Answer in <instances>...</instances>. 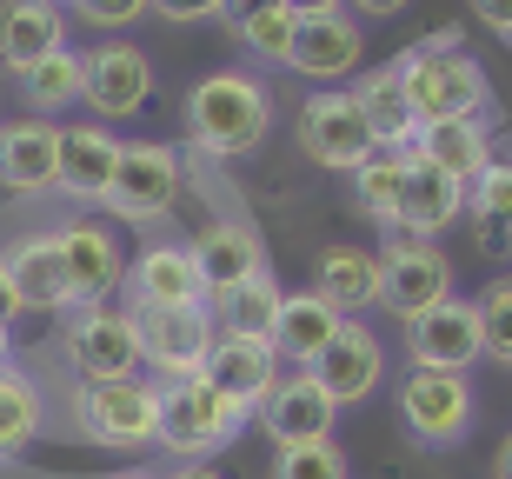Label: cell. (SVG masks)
<instances>
[{
	"instance_id": "1",
	"label": "cell",
	"mask_w": 512,
	"mask_h": 479,
	"mask_svg": "<svg viewBox=\"0 0 512 479\" xmlns=\"http://www.w3.org/2000/svg\"><path fill=\"white\" fill-rule=\"evenodd\" d=\"M187 134L207 160H240V154H260L266 134H273V100L253 74H207L193 80L187 94Z\"/></svg>"
},
{
	"instance_id": "2",
	"label": "cell",
	"mask_w": 512,
	"mask_h": 479,
	"mask_svg": "<svg viewBox=\"0 0 512 479\" xmlns=\"http://www.w3.org/2000/svg\"><path fill=\"white\" fill-rule=\"evenodd\" d=\"M247 406H233L227 393L213 380H173L160 386V440L153 446H167L180 466H207V453H220L227 440H240L247 433Z\"/></svg>"
},
{
	"instance_id": "3",
	"label": "cell",
	"mask_w": 512,
	"mask_h": 479,
	"mask_svg": "<svg viewBox=\"0 0 512 479\" xmlns=\"http://www.w3.org/2000/svg\"><path fill=\"white\" fill-rule=\"evenodd\" d=\"M399 87H406V107L419 120H479L493 114V80L466 47L459 54H426V47H406L393 60Z\"/></svg>"
},
{
	"instance_id": "4",
	"label": "cell",
	"mask_w": 512,
	"mask_h": 479,
	"mask_svg": "<svg viewBox=\"0 0 512 479\" xmlns=\"http://www.w3.org/2000/svg\"><path fill=\"white\" fill-rule=\"evenodd\" d=\"M67 413H74L80 440L114 446V453H140L160 440V386L153 380H80Z\"/></svg>"
},
{
	"instance_id": "5",
	"label": "cell",
	"mask_w": 512,
	"mask_h": 479,
	"mask_svg": "<svg viewBox=\"0 0 512 479\" xmlns=\"http://www.w3.org/2000/svg\"><path fill=\"white\" fill-rule=\"evenodd\" d=\"M293 134H300V154L326 173H360L366 160L380 154V147H373V120H366V107L353 100V87H313V94L300 100Z\"/></svg>"
},
{
	"instance_id": "6",
	"label": "cell",
	"mask_w": 512,
	"mask_h": 479,
	"mask_svg": "<svg viewBox=\"0 0 512 479\" xmlns=\"http://www.w3.org/2000/svg\"><path fill=\"white\" fill-rule=\"evenodd\" d=\"M393 406H399V426H406L419 446H459L479 420L473 380H466V373H426V366H413V373L399 380Z\"/></svg>"
},
{
	"instance_id": "7",
	"label": "cell",
	"mask_w": 512,
	"mask_h": 479,
	"mask_svg": "<svg viewBox=\"0 0 512 479\" xmlns=\"http://www.w3.org/2000/svg\"><path fill=\"white\" fill-rule=\"evenodd\" d=\"M120 293H127L120 307H133V313H207L213 307L207 280H200V260L180 240H153V247L133 253Z\"/></svg>"
},
{
	"instance_id": "8",
	"label": "cell",
	"mask_w": 512,
	"mask_h": 479,
	"mask_svg": "<svg viewBox=\"0 0 512 479\" xmlns=\"http://www.w3.org/2000/svg\"><path fill=\"white\" fill-rule=\"evenodd\" d=\"M180 173H187L180 147H167V140H127V147H120V167H114V193H107L114 220L153 227V220L180 200Z\"/></svg>"
},
{
	"instance_id": "9",
	"label": "cell",
	"mask_w": 512,
	"mask_h": 479,
	"mask_svg": "<svg viewBox=\"0 0 512 479\" xmlns=\"http://www.w3.org/2000/svg\"><path fill=\"white\" fill-rule=\"evenodd\" d=\"M67 366L80 380H133L140 373V333L133 313L100 300V307H74L67 313Z\"/></svg>"
},
{
	"instance_id": "10",
	"label": "cell",
	"mask_w": 512,
	"mask_h": 479,
	"mask_svg": "<svg viewBox=\"0 0 512 479\" xmlns=\"http://www.w3.org/2000/svg\"><path fill=\"white\" fill-rule=\"evenodd\" d=\"M453 300V260L433 247V240H406L399 233L393 247L380 253V307L393 320H419Z\"/></svg>"
},
{
	"instance_id": "11",
	"label": "cell",
	"mask_w": 512,
	"mask_h": 479,
	"mask_svg": "<svg viewBox=\"0 0 512 479\" xmlns=\"http://www.w3.org/2000/svg\"><path fill=\"white\" fill-rule=\"evenodd\" d=\"M54 253H60V273H67V300L74 307H100L127 287V253L120 240L100 220H67L54 233Z\"/></svg>"
},
{
	"instance_id": "12",
	"label": "cell",
	"mask_w": 512,
	"mask_h": 479,
	"mask_svg": "<svg viewBox=\"0 0 512 479\" xmlns=\"http://www.w3.org/2000/svg\"><path fill=\"white\" fill-rule=\"evenodd\" d=\"M406 360L426 373H473L486 360V326L473 300H446V307L406 320Z\"/></svg>"
},
{
	"instance_id": "13",
	"label": "cell",
	"mask_w": 512,
	"mask_h": 479,
	"mask_svg": "<svg viewBox=\"0 0 512 479\" xmlns=\"http://www.w3.org/2000/svg\"><path fill=\"white\" fill-rule=\"evenodd\" d=\"M133 333H140V366H153L167 386L207 373V353H213V340H220L213 307L207 313H133Z\"/></svg>"
},
{
	"instance_id": "14",
	"label": "cell",
	"mask_w": 512,
	"mask_h": 479,
	"mask_svg": "<svg viewBox=\"0 0 512 479\" xmlns=\"http://www.w3.org/2000/svg\"><path fill=\"white\" fill-rule=\"evenodd\" d=\"M306 373L326 386L333 406H360L366 393H380V380H386V340L366 320H346L340 333H333V346H326Z\"/></svg>"
},
{
	"instance_id": "15",
	"label": "cell",
	"mask_w": 512,
	"mask_h": 479,
	"mask_svg": "<svg viewBox=\"0 0 512 479\" xmlns=\"http://www.w3.org/2000/svg\"><path fill=\"white\" fill-rule=\"evenodd\" d=\"M87 107L107 120H127L153 100V60L133 47V40H100L87 47Z\"/></svg>"
},
{
	"instance_id": "16",
	"label": "cell",
	"mask_w": 512,
	"mask_h": 479,
	"mask_svg": "<svg viewBox=\"0 0 512 479\" xmlns=\"http://www.w3.org/2000/svg\"><path fill=\"white\" fill-rule=\"evenodd\" d=\"M360 60H366V34L353 14H326V20H300L293 27L286 67L300 80H313V87H340L346 74H360Z\"/></svg>"
},
{
	"instance_id": "17",
	"label": "cell",
	"mask_w": 512,
	"mask_h": 479,
	"mask_svg": "<svg viewBox=\"0 0 512 479\" xmlns=\"http://www.w3.org/2000/svg\"><path fill=\"white\" fill-rule=\"evenodd\" d=\"M333 420H340V406L326 400V386L313 380V373H280V386H273L266 406H260V433L273 446L333 440Z\"/></svg>"
},
{
	"instance_id": "18",
	"label": "cell",
	"mask_w": 512,
	"mask_h": 479,
	"mask_svg": "<svg viewBox=\"0 0 512 479\" xmlns=\"http://www.w3.org/2000/svg\"><path fill=\"white\" fill-rule=\"evenodd\" d=\"M120 147H127V140H114V127H60V173H54V187L67 193L74 207H107Z\"/></svg>"
},
{
	"instance_id": "19",
	"label": "cell",
	"mask_w": 512,
	"mask_h": 479,
	"mask_svg": "<svg viewBox=\"0 0 512 479\" xmlns=\"http://www.w3.org/2000/svg\"><path fill=\"white\" fill-rule=\"evenodd\" d=\"M187 247H193V260H200V280H207L213 300L266 273V247H260V233H253L247 220H207Z\"/></svg>"
},
{
	"instance_id": "20",
	"label": "cell",
	"mask_w": 512,
	"mask_h": 479,
	"mask_svg": "<svg viewBox=\"0 0 512 479\" xmlns=\"http://www.w3.org/2000/svg\"><path fill=\"white\" fill-rule=\"evenodd\" d=\"M54 173H60V127L54 120H14L0 127V193H54Z\"/></svg>"
},
{
	"instance_id": "21",
	"label": "cell",
	"mask_w": 512,
	"mask_h": 479,
	"mask_svg": "<svg viewBox=\"0 0 512 479\" xmlns=\"http://www.w3.org/2000/svg\"><path fill=\"white\" fill-rule=\"evenodd\" d=\"M200 380H213L233 406L260 413L266 393L280 386V353H273L266 340H233V333H220V340H213V353H207V373H200Z\"/></svg>"
},
{
	"instance_id": "22",
	"label": "cell",
	"mask_w": 512,
	"mask_h": 479,
	"mask_svg": "<svg viewBox=\"0 0 512 479\" xmlns=\"http://www.w3.org/2000/svg\"><path fill=\"white\" fill-rule=\"evenodd\" d=\"M453 220H466V180L426 167V160L413 154L406 193H399V233H406V240H439Z\"/></svg>"
},
{
	"instance_id": "23",
	"label": "cell",
	"mask_w": 512,
	"mask_h": 479,
	"mask_svg": "<svg viewBox=\"0 0 512 479\" xmlns=\"http://www.w3.org/2000/svg\"><path fill=\"white\" fill-rule=\"evenodd\" d=\"M313 293L340 320H360V313L380 307V253L366 247H320L313 253Z\"/></svg>"
},
{
	"instance_id": "24",
	"label": "cell",
	"mask_w": 512,
	"mask_h": 479,
	"mask_svg": "<svg viewBox=\"0 0 512 479\" xmlns=\"http://www.w3.org/2000/svg\"><path fill=\"white\" fill-rule=\"evenodd\" d=\"M60 47H67V20L54 0H0V67L14 80Z\"/></svg>"
},
{
	"instance_id": "25",
	"label": "cell",
	"mask_w": 512,
	"mask_h": 479,
	"mask_svg": "<svg viewBox=\"0 0 512 479\" xmlns=\"http://www.w3.org/2000/svg\"><path fill=\"white\" fill-rule=\"evenodd\" d=\"M413 154L426 167H439V173H453V180L473 187L479 173L493 167V134H486V120H419Z\"/></svg>"
},
{
	"instance_id": "26",
	"label": "cell",
	"mask_w": 512,
	"mask_h": 479,
	"mask_svg": "<svg viewBox=\"0 0 512 479\" xmlns=\"http://www.w3.org/2000/svg\"><path fill=\"white\" fill-rule=\"evenodd\" d=\"M7 273H14V293L27 313H74L67 300V273H60L54 233H20L7 247Z\"/></svg>"
},
{
	"instance_id": "27",
	"label": "cell",
	"mask_w": 512,
	"mask_h": 479,
	"mask_svg": "<svg viewBox=\"0 0 512 479\" xmlns=\"http://www.w3.org/2000/svg\"><path fill=\"white\" fill-rule=\"evenodd\" d=\"M340 326L346 320L326 307L313 287H306V293H286V300H280V320H273V353H280L286 366H300V373H306V366L333 346V333H340Z\"/></svg>"
},
{
	"instance_id": "28",
	"label": "cell",
	"mask_w": 512,
	"mask_h": 479,
	"mask_svg": "<svg viewBox=\"0 0 512 479\" xmlns=\"http://www.w3.org/2000/svg\"><path fill=\"white\" fill-rule=\"evenodd\" d=\"M353 100H360L366 120H373V147H380V154H413L419 114L406 107V87H399V67H393V60H386L380 74H366L360 87H353Z\"/></svg>"
},
{
	"instance_id": "29",
	"label": "cell",
	"mask_w": 512,
	"mask_h": 479,
	"mask_svg": "<svg viewBox=\"0 0 512 479\" xmlns=\"http://www.w3.org/2000/svg\"><path fill=\"white\" fill-rule=\"evenodd\" d=\"M40 433H47V393L20 366H0V466L20 460Z\"/></svg>"
},
{
	"instance_id": "30",
	"label": "cell",
	"mask_w": 512,
	"mask_h": 479,
	"mask_svg": "<svg viewBox=\"0 0 512 479\" xmlns=\"http://www.w3.org/2000/svg\"><path fill=\"white\" fill-rule=\"evenodd\" d=\"M280 280L273 273H260V280H247V287H233L213 300V326L220 333H233V340H266L273 346V320H280Z\"/></svg>"
},
{
	"instance_id": "31",
	"label": "cell",
	"mask_w": 512,
	"mask_h": 479,
	"mask_svg": "<svg viewBox=\"0 0 512 479\" xmlns=\"http://www.w3.org/2000/svg\"><path fill=\"white\" fill-rule=\"evenodd\" d=\"M80 94H87V54H74V47H60V54L34 60V67L20 74V100H27L34 114H67Z\"/></svg>"
},
{
	"instance_id": "32",
	"label": "cell",
	"mask_w": 512,
	"mask_h": 479,
	"mask_svg": "<svg viewBox=\"0 0 512 479\" xmlns=\"http://www.w3.org/2000/svg\"><path fill=\"white\" fill-rule=\"evenodd\" d=\"M406 167L413 154H373L360 173H353V200L373 227H399V193H406Z\"/></svg>"
},
{
	"instance_id": "33",
	"label": "cell",
	"mask_w": 512,
	"mask_h": 479,
	"mask_svg": "<svg viewBox=\"0 0 512 479\" xmlns=\"http://www.w3.org/2000/svg\"><path fill=\"white\" fill-rule=\"evenodd\" d=\"M466 220L479 227V247H499V240H512V167H486L466 187Z\"/></svg>"
},
{
	"instance_id": "34",
	"label": "cell",
	"mask_w": 512,
	"mask_h": 479,
	"mask_svg": "<svg viewBox=\"0 0 512 479\" xmlns=\"http://www.w3.org/2000/svg\"><path fill=\"white\" fill-rule=\"evenodd\" d=\"M273 479H353V473H346L340 440H313V446H273Z\"/></svg>"
},
{
	"instance_id": "35",
	"label": "cell",
	"mask_w": 512,
	"mask_h": 479,
	"mask_svg": "<svg viewBox=\"0 0 512 479\" xmlns=\"http://www.w3.org/2000/svg\"><path fill=\"white\" fill-rule=\"evenodd\" d=\"M293 27H300V20L273 0V7H266V14H253L247 27H233V40H240L253 60H280V67H286V54H293Z\"/></svg>"
},
{
	"instance_id": "36",
	"label": "cell",
	"mask_w": 512,
	"mask_h": 479,
	"mask_svg": "<svg viewBox=\"0 0 512 479\" xmlns=\"http://www.w3.org/2000/svg\"><path fill=\"white\" fill-rule=\"evenodd\" d=\"M473 307H479V326H486V360L512 366V273H499Z\"/></svg>"
},
{
	"instance_id": "37",
	"label": "cell",
	"mask_w": 512,
	"mask_h": 479,
	"mask_svg": "<svg viewBox=\"0 0 512 479\" xmlns=\"http://www.w3.org/2000/svg\"><path fill=\"white\" fill-rule=\"evenodd\" d=\"M67 7H74L87 27H100L107 40H114L120 27H133L140 14H153V0H67Z\"/></svg>"
},
{
	"instance_id": "38",
	"label": "cell",
	"mask_w": 512,
	"mask_h": 479,
	"mask_svg": "<svg viewBox=\"0 0 512 479\" xmlns=\"http://www.w3.org/2000/svg\"><path fill=\"white\" fill-rule=\"evenodd\" d=\"M227 0H153V14L173 20V27H193V20H220Z\"/></svg>"
},
{
	"instance_id": "39",
	"label": "cell",
	"mask_w": 512,
	"mask_h": 479,
	"mask_svg": "<svg viewBox=\"0 0 512 479\" xmlns=\"http://www.w3.org/2000/svg\"><path fill=\"white\" fill-rule=\"evenodd\" d=\"M466 7H473V20L493 40H512V0H466Z\"/></svg>"
},
{
	"instance_id": "40",
	"label": "cell",
	"mask_w": 512,
	"mask_h": 479,
	"mask_svg": "<svg viewBox=\"0 0 512 479\" xmlns=\"http://www.w3.org/2000/svg\"><path fill=\"white\" fill-rule=\"evenodd\" d=\"M20 313H27V307H20V293H14V273H7V253H0V326H14Z\"/></svg>"
},
{
	"instance_id": "41",
	"label": "cell",
	"mask_w": 512,
	"mask_h": 479,
	"mask_svg": "<svg viewBox=\"0 0 512 479\" xmlns=\"http://www.w3.org/2000/svg\"><path fill=\"white\" fill-rule=\"evenodd\" d=\"M413 47H426V54H459V47H466V34H459V27H433V34H419Z\"/></svg>"
},
{
	"instance_id": "42",
	"label": "cell",
	"mask_w": 512,
	"mask_h": 479,
	"mask_svg": "<svg viewBox=\"0 0 512 479\" xmlns=\"http://www.w3.org/2000/svg\"><path fill=\"white\" fill-rule=\"evenodd\" d=\"M280 7H286L293 20H326V14H340L346 0H280Z\"/></svg>"
},
{
	"instance_id": "43",
	"label": "cell",
	"mask_w": 512,
	"mask_h": 479,
	"mask_svg": "<svg viewBox=\"0 0 512 479\" xmlns=\"http://www.w3.org/2000/svg\"><path fill=\"white\" fill-rule=\"evenodd\" d=\"M266 7H273V0H227V7H220V20H227V27H247V20L266 14Z\"/></svg>"
},
{
	"instance_id": "44",
	"label": "cell",
	"mask_w": 512,
	"mask_h": 479,
	"mask_svg": "<svg viewBox=\"0 0 512 479\" xmlns=\"http://www.w3.org/2000/svg\"><path fill=\"white\" fill-rule=\"evenodd\" d=\"M353 7H360L366 20H393V14H406L413 0H353Z\"/></svg>"
},
{
	"instance_id": "45",
	"label": "cell",
	"mask_w": 512,
	"mask_h": 479,
	"mask_svg": "<svg viewBox=\"0 0 512 479\" xmlns=\"http://www.w3.org/2000/svg\"><path fill=\"white\" fill-rule=\"evenodd\" d=\"M493 479H512V433H506V446H499V460H493Z\"/></svg>"
},
{
	"instance_id": "46",
	"label": "cell",
	"mask_w": 512,
	"mask_h": 479,
	"mask_svg": "<svg viewBox=\"0 0 512 479\" xmlns=\"http://www.w3.org/2000/svg\"><path fill=\"white\" fill-rule=\"evenodd\" d=\"M167 479H220L213 466H180V473H167Z\"/></svg>"
},
{
	"instance_id": "47",
	"label": "cell",
	"mask_w": 512,
	"mask_h": 479,
	"mask_svg": "<svg viewBox=\"0 0 512 479\" xmlns=\"http://www.w3.org/2000/svg\"><path fill=\"white\" fill-rule=\"evenodd\" d=\"M14 360V326H0V366Z\"/></svg>"
},
{
	"instance_id": "48",
	"label": "cell",
	"mask_w": 512,
	"mask_h": 479,
	"mask_svg": "<svg viewBox=\"0 0 512 479\" xmlns=\"http://www.w3.org/2000/svg\"><path fill=\"white\" fill-rule=\"evenodd\" d=\"M114 479H167V473H114Z\"/></svg>"
},
{
	"instance_id": "49",
	"label": "cell",
	"mask_w": 512,
	"mask_h": 479,
	"mask_svg": "<svg viewBox=\"0 0 512 479\" xmlns=\"http://www.w3.org/2000/svg\"><path fill=\"white\" fill-rule=\"evenodd\" d=\"M54 7H60V0H54Z\"/></svg>"
}]
</instances>
